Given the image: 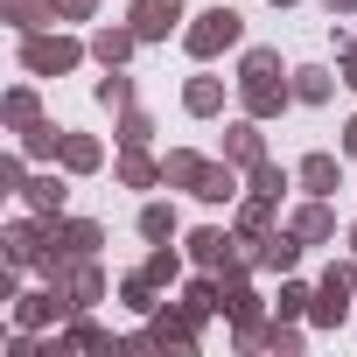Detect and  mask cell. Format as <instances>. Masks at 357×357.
<instances>
[{
    "label": "cell",
    "mask_w": 357,
    "mask_h": 357,
    "mask_svg": "<svg viewBox=\"0 0 357 357\" xmlns=\"http://www.w3.org/2000/svg\"><path fill=\"white\" fill-rule=\"evenodd\" d=\"M294 183H301V197H336L343 190V154H329V147L301 154L294 161Z\"/></svg>",
    "instance_id": "obj_14"
},
{
    "label": "cell",
    "mask_w": 357,
    "mask_h": 357,
    "mask_svg": "<svg viewBox=\"0 0 357 357\" xmlns=\"http://www.w3.org/2000/svg\"><path fill=\"white\" fill-rule=\"evenodd\" d=\"M70 183H77V175L50 161L43 175H29V190H22V204H29L36 218H63V204H70Z\"/></svg>",
    "instance_id": "obj_12"
},
{
    "label": "cell",
    "mask_w": 357,
    "mask_h": 357,
    "mask_svg": "<svg viewBox=\"0 0 357 357\" xmlns=\"http://www.w3.org/2000/svg\"><path fill=\"white\" fill-rule=\"evenodd\" d=\"M91 98H98L105 112H126V105L140 98V84H133V77H126V63H119V70H105V77L91 84Z\"/></svg>",
    "instance_id": "obj_33"
},
{
    "label": "cell",
    "mask_w": 357,
    "mask_h": 357,
    "mask_svg": "<svg viewBox=\"0 0 357 357\" xmlns=\"http://www.w3.org/2000/svg\"><path fill=\"white\" fill-rule=\"evenodd\" d=\"M29 190V154L15 147V154H0V197H22Z\"/></svg>",
    "instance_id": "obj_38"
},
{
    "label": "cell",
    "mask_w": 357,
    "mask_h": 357,
    "mask_svg": "<svg viewBox=\"0 0 357 357\" xmlns=\"http://www.w3.org/2000/svg\"><path fill=\"white\" fill-rule=\"evenodd\" d=\"M287 105H294V77H252V84H238V112H252L259 126L280 119Z\"/></svg>",
    "instance_id": "obj_11"
},
{
    "label": "cell",
    "mask_w": 357,
    "mask_h": 357,
    "mask_svg": "<svg viewBox=\"0 0 357 357\" xmlns=\"http://www.w3.org/2000/svg\"><path fill=\"white\" fill-rule=\"evenodd\" d=\"M204 322H211V315H197L190 301H161L133 343H154V350H197V343H204Z\"/></svg>",
    "instance_id": "obj_4"
},
{
    "label": "cell",
    "mask_w": 357,
    "mask_h": 357,
    "mask_svg": "<svg viewBox=\"0 0 357 357\" xmlns=\"http://www.w3.org/2000/svg\"><path fill=\"white\" fill-rule=\"evenodd\" d=\"M50 252V218H15L8 231H0V259H8V266H22V273H36V259Z\"/></svg>",
    "instance_id": "obj_7"
},
{
    "label": "cell",
    "mask_w": 357,
    "mask_h": 357,
    "mask_svg": "<svg viewBox=\"0 0 357 357\" xmlns=\"http://www.w3.org/2000/svg\"><path fill=\"white\" fill-rule=\"evenodd\" d=\"M119 308H126V315H140V322H147V315H154V308H161V287H154V280H147V273H126V280H119Z\"/></svg>",
    "instance_id": "obj_34"
},
{
    "label": "cell",
    "mask_w": 357,
    "mask_h": 357,
    "mask_svg": "<svg viewBox=\"0 0 357 357\" xmlns=\"http://www.w3.org/2000/svg\"><path fill=\"white\" fill-rule=\"evenodd\" d=\"M126 22L140 29V43H168V36H183L190 0H126Z\"/></svg>",
    "instance_id": "obj_6"
},
{
    "label": "cell",
    "mask_w": 357,
    "mask_h": 357,
    "mask_svg": "<svg viewBox=\"0 0 357 357\" xmlns=\"http://www.w3.org/2000/svg\"><path fill=\"white\" fill-rule=\"evenodd\" d=\"M287 231H294L301 245H329V238H336V211H329V197L294 204V211H287Z\"/></svg>",
    "instance_id": "obj_17"
},
{
    "label": "cell",
    "mask_w": 357,
    "mask_h": 357,
    "mask_svg": "<svg viewBox=\"0 0 357 357\" xmlns=\"http://www.w3.org/2000/svg\"><path fill=\"white\" fill-rule=\"evenodd\" d=\"M350 287H357V259H329L322 280H315V301H308V329H343L357 315Z\"/></svg>",
    "instance_id": "obj_3"
},
{
    "label": "cell",
    "mask_w": 357,
    "mask_h": 357,
    "mask_svg": "<svg viewBox=\"0 0 357 357\" xmlns=\"http://www.w3.org/2000/svg\"><path fill=\"white\" fill-rule=\"evenodd\" d=\"M252 77H287L273 43H245V50H238V77H231V84H252Z\"/></svg>",
    "instance_id": "obj_32"
},
{
    "label": "cell",
    "mask_w": 357,
    "mask_h": 357,
    "mask_svg": "<svg viewBox=\"0 0 357 357\" xmlns=\"http://www.w3.org/2000/svg\"><path fill=\"white\" fill-rule=\"evenodd\" d=\"M322 15L336 22V15H357V0H322Z\"/></svg>",
    "instance_id": "obj_42"
},
{
    "label": "cell",
    "mask_w": 357,
    "mask_h": 357,
    "mask_svg": "<svg viewBox=\"0 0 357 357\" xmlns=\"http://www.w3.org/2000/svg\"><path fill=\"white\" fill-rule=\"evenodd\" d=\"M84 56H91V43H77V36H63V29H36V36H15V63H22L29 77H70Z\"/></svg>",
    "instance_id": "obj_2"
},
{
    "label": "cell",
    "mask_w": 357,
    "mask_h": 357,
    "mask_svg": "<svg viewBox=\"0 0 357 357\" xmlns=\"http://www.w3.org/2000/svg\"><path fill=\"white\" fill-rule=\"evenodd\" d=\"M112 183H119V190H168V168H161L147 147H119V161H112Z\"/></svg>",
    "instance_id": "obj_16"
},
{
    "label": "cell",
    "mask_w": 357,
    "mask_h": 357,
    "mask_svg": "<svg viewBox=\"0 0 357 357\" xmlns=\"http://www.w3.org/2000/svg\"><path fill=\"white\" fill-rule=\"evenodd\" d=\"M133 225H140V238H147V245H175V238H183V211L161 204V197H154V204H140V218H133Z\"/></svg>",
    "instance_id": "obj_22"
},
{
    "label": "cell",
    "mask_w": 357,
    "mask_h": 357,
    "mask_svg": "<svg viewBox=\"0 0 357 357\" xmlns=\"http://www.w3.org/2000/svg\"><path fill=\"white\" fill-rule=\"evenodd\" d=\"M336 147H343V154H350V161H357V112H350V119H343V133H336Z\"/></svg>",
    "instance_id": "obj_41"
},
{
    "label": "cell",
    "mask_w": 357,
    "mask_h": 357,
    "mask_svg": "<svg viewBox=\"0 0 357 357\" xmlns=\"http://www.w3.org/2000/svg\"><path fill=\"white\" fill-rule=\"evenodd\" d=\"M287 77H294V105H329V91L343 84V77H329L322 63H294Z\"/></svg>",
    "instance_id": "obj_28"
},
{
    "label": "cell",
    "mask_w": 357,
    "mask_h": 357,
    "mask_svg": "<svg viewBox=\"0 0 357 357\" xmlns=\"http://www.w3.org/2000/svg\"><path fill=\"white\" fill-rule=\"evenodd\" d=\"M50 231H56V252L63 259H98V245H105V225L98 218H50Z\"/></svg>",
    "instance_id": "obj_15"
},
{
    "label": "cell",
    "mask_w": 357,
    "mask_h": 357,
    "mask_svg": "<svg viewBox=\"0 0 357 357\" xmlns=\"http://www.w3.org/2000/svg\"><path fill=\"white\" fill-rule=\"evenodd\" d=\"M183 245H190V266H211V273H225V266H238V259H245V238H238V231H225V225H197Z\"/></svg>",
    "instance_id": "obj_8"
},
{
    "label": "cell",
    "mask_w": 357,
    "mask_h": 357,
    "mask_svg": "<svg viewBox=\"0 0 357 357\" xmlns=\"http://www.w3.org/2000/svg\"><path fill=\"white\" fill-rule=\"evenodd\" d=\"M238 175H245V168L218 154V161H211V175H204V190H197V204H211V211H218V204H238V197H245V183H238Z\"/></svg>",
    "instance_id": "obj_21"
},
{
    "label": "cell",
    "mask_w": 357,
    "mask_h": 357,
    "mask_svg": "<svg viewBox=\"0 0 357 357\" xmlns=\"http://www.w3.org/2000/svg\"><path fill=\"white\" fill-rule=\"evenodd\" d=\"M301 252H308V245H301L287 225H273V231H259V238L245 245V259H252L259 273H273V280H280V273H294V266H301Z\"/></svg>",
    "instance_id": "obj_9"
},
{
    "label": "cell",
    "mask_w": 357,
    "mask_h": 357,
    "mask_svg": "<svg viewBox=\"0 0 357 357\" xmlns=\"http://www.w3.org/2000/svg\"><path fill=\"white\" fill-rule=\"evenodd\" d=\"M273 8H301V0H273Z\"/></svg>",
    "instance_id": "obj_44"
},
{
    "label": "cell",
    "mask_w": 357,
    "mask_h": 357,
    "mask_svg": "<svg viewBox=\"0 0 357 357\" xmlns=\"http://www.w3.org/2000/svg\"><path fill=\"white\" fill-rule=\"evenodd\" d=\"M343 238H350V259H357V225H350V231H343Z\"/></svg>",
    "instance_id": "obj_43"
},
{
    "label": "cell",
    "mask_w": 357,
    "mask_h": 357,
    "mask_svg": "<svg viewBox=\"0 0 357 357\" xmlns=\"http://www.w3.org/2000/svg\"><path fill=\"white\" fill-rule=\"evenodd\" d=\"M98 0H56V22H91Z\"/></svg>",
    "instance_id": "obj_40"
},
{
    "label": "cell",
    "mask_w": 357,
    "mask_h": 357,
    "mask_svg": "<svg viewBox=\"0 0 357 357\" xmlns=\"http://www.w3.org/2000/svg\"><path fill=\"white\" fill-rule=\"evenodd\" d=\"M0 22L15 36H36V29H56V0H0Z\"/></svg>",
    "instance_id": "obj_23"
},
{
    "label": "cell",
    "mask_w": 357,
    "mask_h": 357,
    "mask_svg": "<svg viewBox=\"0 0 357 357\" xmlns=\"http://www.w3.org/2000/svg\"><path fill=\"white\" fill-rule=\"evenodd\" d=\"M245 190H252V197H273V204H280V197L294 190V168H280V161L266 154V161H252V168H245Z\"/></svg>",
    "instance_id": "obj_30"
},
{
    "label": "cell",
    "mask_w": 357,
    "mask_h": 357,
    "mask_svg": "<svg viewBox=\"0 0 357 357\" xmlns=\"http://www.w3.org/2000/svg\"><path fill=\"white\" fill-rule=\"evenodd\" d=\"M308 301H315V287H308V280H294V273H280L273 315H287V322H308Z\"/></svg>",
    "instance_id": "obj_36"
},
{
    "label": "cell",
    "mask_w": 357,
    "mask_h": 357,
    "mask_svg": "<svg viewBox=\"0 0 357 357\" xmlns=\"http://www.w3.org/2000/svg\"><path fill=\"white\" fill-rule=\"evenodd\" d=\"M84 43H91V63H98V70H119V63H133L140 29H133V22H98Z\"/></svg>",
    "instance_id": "obj_10"
},
{
    "label": "cell",
    "mask_w": 357,
    "mask_h": 357,
    "mask_svg": "<svg viewBox=\"0 0 357 357\" xmlns=\"http://www.w3.org/2000/svg\"><path fill=\"white\" fill-rule=\"evenodd\" d=\"M183 112H190V119H218V112H225V77L197 70V77L183 84Z\"/></svg>",
    "instance_id": "obj_24"
},
{
    "label": "cell",
    "mask_w": 357,
    "mask_h": 357,
    "mask_svg": "<svg viewBox=\"0 0 357 357\" xmlns=\"http://www.w3.org/2000/svg\"><path fill=\"white\" fill-rule=\"evenodd\" d=\"M259 350H273V357H301V350H308V329H301V322H287V315H266Z\"/></svg>",
    "instance_id": "obj_29"
},
{
    "label": "cell",
    "mask_w": 357,
    "mask_h": 357,
    "mask_svg": "<svg viewBox=\"0 0 357 357\" xmlns=\"http://www.w3.org/2000/svg\"><path fill=\"white\" fill-rule=\"evenodd\" d=\"M56 343H70V350H119V343H112V329H98L91 315H70Z\"/></svg>",
    "instance_id": "obj_37"
},
{
    "label": "cell",
    "mask_w": 357,
    "mask_h": 357,
    "mask_svg": "<svg viewBox=\"0 0 357 357\" xmlns=\"http://www.w3.org/2000/svg\"><path fill=\"white\" fill-rule=\"evenodd\" d=\"M273 211H280L273 197H252V190H245V197H238V211H231V231H238V238L252 245L259 231H273Z\"/></svg>",
    "instance_id": "obj_27"
},
{
    "label": "cell",
    "mask_w": 357,
    "mask_h": 357,
    "mask_svg": "<svg viewBox=\"0 0 357 357\" xmlns=\"http://www.w3.org/2000/svg\"><path fill=\"white\" fill-rule=\"evenodd\" d=\"M112 140H119V147H147V140H154V112H147V105H126V112L112 119Z\"/></svg>",
    "instance_id": "obj_35"
},
{
    "label": "cell",
    "mask_w": 357,
    "mask_h": 357,
    "mask_svg": "<svg viewBox=\"0 0 357 357\" xmlns=\"http://www.w3.org/2000/svg\"><path fill=\"white\" fill-rule=\"evenodd\" d=\"M231 50H245V15L238 8H204V15H190L183 22V56L190 63H218V56H231Z\"/></svg>",
    "instance_id": "obj_1"
},
{
    "label": "cell",
    "mask_w": 357,
    "mask_h": 357,
    "mask_svg": "<svg viewBox=\"0 0 357 357\" xmlns=\"http://www.w3.org/2000/svg\"><path fill=\"white\" fill-rule=\"evenodd\" d=\"M161 168H168V190L197 197V190H204V175H211V154H197V147H168Z\"/></svg>",
    "instance_id": "obj_18"
},
{
    "label": "cell",
    "mask_w": 357,
    "mask_h": 357,
    "mask_svg": "<svg viewBox=\"0 0 357 357\" xmlns=\"http://www.w3.org/2000/svg\"><path fill=\"white\" fill-rule=\"evenodd\" d=\"M225 161H238V168H252V161H266V133H259V119H252V112L225 126Z\"/></svg>",
    "instance_id": "obj_20"
},
{
    "label": "cell",
    "mask_w": 357,
    "mask_h": 357,
    "mask_svg": "<svg viewBox=\"0 0 357 357\" xmlns=\"http://www.w3.org/2000/svg\"><path fill=\"white\" fill-rule=\"evenodd\" d=\"M36 119H43V91H36V84H8V98H0V126L22 133V126H36Z\"/></svg>",
    "instance_id": "obj_26"
},
{
    "label": "cell",
    "mask_w": 357,
    "mask_h": 357,
    "mask_svg": "<svg viewBox=\"0 0 357 357\" xmlns=\"http://www.w3.org/2000/svg\"><path fill=\"white\" fill-rule=\"evenodd\" d=\"M56 287L70 294V308H77V315H91V308L112 294V280H105V266H98V259H70V273H63Z\"/></svg>",
    "instance_id": "obj_13"
},
{
    "label": "cell",
    "mask_w": 357,
    "mask_h": 357,
    "mask_svg": "<svg viewBox=\"0 0 357 357\" xmlns=\"http://www.w3.org/2000/svg\"><path fill=\"white\" fill-rule=\"evenodd\" d=\"M63 133H70V126H56V119H36V126H22V133H15V147H22L29 161H43V168H50V161L63 154Z\"/></svg>",
    "instance_id": "obj_25"
},
{
    "label": "cell",
    "mask_w": 357,
    "mask_h": 357,
    "mask_svg": "<svg viewBox=\"0 0 357 357\" xmlns=\"http://www.w3.org/2000/svg\"><path fill=\"white\" fill-rule=\"evenodd\" d=\"M183 259H190V252H175V245H147L140 273H147V280H154V287L168 294V287H183Z\"/></svg>",
    "instance_id": "obj_31"
},
{
    "label": "cell",
    "mask_w": 357,
    "mask_h": 357,
    "mask_svg": "<svg viewBox=\"0 0 357 357\" xmlns=\"http://www.w3.org/2000/svg\"><path fill=\"white\" fill-rule=\"evenodd\" d=\"M56 168H70L77 183H84V175H98V168H105V140L70 126V133H63V154H56Z\"/></svg>",
    "instance_id": "obj_19"
},
{
    "label": "cell",
    "mask_w": 357,
    "mask_h": 357,
    "mask_svg": "<svg viewBox=\"0 0 357 357\" xmlns=\"http://www.w3.org/2000/svg\"><path fill=\"white\" fill-rule=\"evenodd\" d=\"M336 77H343V84H350V91H357V36H350V43H343V50H336Z\"/></svg>",
    "instance_id": "obj_39"
},
{
    "label": "cell",
    "mask_w": 357,
    "mask_h": 357,
    "mask_svg": "<svg viewBox=\"0 0 357 357\" xmlns=\"http://www.w3.org/2000/svg\"><path fill=\"white\" fill-rule=\"evenodd\" d=\"M70 315H77V308H70V294H63V287H50V280L8 301V322H15V329H63Z\"/></svg>",
    "instance_id": "obj_5"
}]
</instances>
